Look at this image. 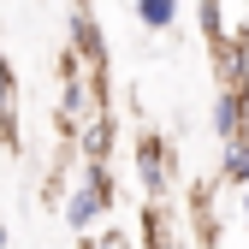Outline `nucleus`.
I'll return each mask as SVG.
<instances>
[{
    "label": "nucleus",
    "instance_id": "1",
    "mask_svg": "<svg viewBox=\"0 0 249 249\" xmlns=\"http://www.w3.org/2000/svg\"><path fill=\"white\" fill-rule=\"evenodd\" d=\"M107 213H113V178H107V166H83L77 160V178L66 184V196H59V220L89 237V226H101Z\"/></svg>",
    "mask_w": 249,
    "mask_h": 249
},
{
    "label": "nucleus",
    "instance_id": "2",
    "mask_svg": "<svg viewBox=\"0 0 249 249\" xmlns=\"http://www.w3.org/2000/svg\"><path fill=\"white\" fill-rule=\"evenodd\" d=\"M137 184H142V202H166L172 184H178V154L166 137H137Z\"/></svg>",
    "mask_w": 249,
    "mask_h": 249
},
{
    "label": "nucleus",
    "instance_id": "3",
    "mask_svg": "<svg viewBox=\"0 0 249 249\" xmlns=\"http://www.w3.org/2000/svg\"><path fill=\"white\" fill-rule=\"evenodd\" d=\"M113 137H119V119L107 113V107H95L77 131H71V154L83 166H107V154H113Z\"/></svg>",
    "mask_w": 249,
    "mask_h": 249
},
{
    "label": "nucleus",
    "instance_id": "4",
    "mask_svg": "<svg viewBox=\"0 0 249 249\" xmlns=\"http://www.w3.org/2000/svg\"><path fill=\"white\" fill-rule=\"evenodd\" d=\"M208 124H213V137H237L249 131V89H213V107H208Z\"/></svg>",
    "mask_w": 249,
    "mask_h": 249
},
{
    "label": "nucleus",
    "instance_id": "5",
    "mask_svg": "<svg viewBox=\"0 0 249 249\" xmlns=\"http://www.w3.org/2000/svg\"><path fill=\"white\" fill-rule=\"evenodd\" d=\"M213 77H220V89H249V36L213 42Z\"/></svg>",
    "mask_w": 249,
    "mask_h": 249
},
{
    "label": "nucleus",
    "instance_id": "6",
    "mask_svg": "<svg viewBox=\"0 0 249 249\" xmlns=\"http://www.w3.org/2000/svg\"><path fill=\"white\" fill-rule=\"evenodd\" d=\"M0 142H6L12 154L24 148V124H18V77H12L6 59H0Z\"/></svg>",
    "mask_w": 249,
    "mask_h": 249
},
{
    "label": "nucleus",
    "instance_id": "7",
    "mask_svg": "<svg viewBox=\"0 0 249 249\" xmlns=\"http://www.w3.org/2000/svg\"><path fill=\"white\" fill-rule=\"evenodd\" d=\"M220 178L237 184V190H249V131H237V137L220 142Z\"/></svg>",
    "mask_w": 249,
    "mask_h": 249
},
{
    "label": "nucleus",
    "instance_id": "8",
    "mask_svg": "<svg viewBox=\"0 0 249 249\" xmlns=\"http://www.w3.org/2000/svg\"><path fill=\"white\" fill-rule=\"evenodd\" d=\"M131 12L142 30H172L178 24V0H131Z\"/></svg>",
    "mask_w": 249,
    "mask_h": 249
},
{
    "label": "nucleus",
    "instance_id": "9",
    "mask_svg": "<svg viewBox=\"0 0 249 249\" xmlns=\"http://www.w3.org/2000/svg\"><path fill=\"white\" fill-rule=\"evenodd\" d=\"M196 249H220V237H213V226H202V231H196Z\"/></svg>",
    "mask_w": 249,
    "mask_h": 249
},
{
    "label": "nucleus",
    "instance_id": "10",
    "mask_svg": "<svg viewBox=\"0 0 249 249\" xmlns=\"http://www.w3.org/2000/svg\"><path fill=\"white\" fill-rule=\"evenodd\" d=\"M237 213H243V226H249V190H243V196H237Z\"/></svg>",
    "mask_w": 249,
    "mask_h": 249
}]
</instances>
